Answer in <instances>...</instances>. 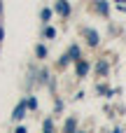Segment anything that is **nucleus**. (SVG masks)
<instances>
[{
	"label": "nucleus",
	"instance_id": "1",
	"mask_svg": "<svg viewBox=\"0 0 126 133\" xmlns=\"http://www.w3.org/2000/svg\"><path fill=\"white\" fill-rule=\"evenodd\" d=\"M58 12H61V14H68V5H65V0L58 2Z\"/></svg>",
	"mask_w": 126,
	"mask_h": 133
},
{
	"label": "nucleus",
	"instance_id": "2",
	"mask_svg": "<svg viewBox=\"0 0 126 133\" xmlns=\"http://www.w3.org/2000/svg\"><path fill=\"white\" fill-rule=\"evenodd\" d=\"M14 117H16V119L23 117V108H16V110H14Z\"/></svg>",
	"mask_w": 126,
	"mask_h": 133
}]
</instances>
